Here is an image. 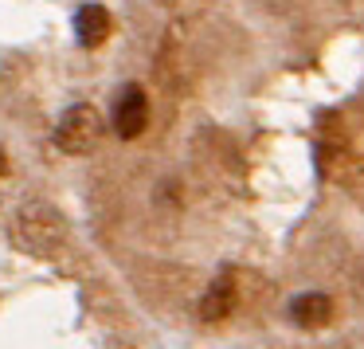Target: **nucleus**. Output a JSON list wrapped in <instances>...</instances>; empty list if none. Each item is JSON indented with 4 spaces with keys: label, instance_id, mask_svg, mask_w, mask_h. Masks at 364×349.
Segmentation results:
<instances>
[{
    "label": "nucleus",
    "instance_id": "nucleus-1",
    "mask_svg": "<svg viewBox=\"0 0 364 349\" xmlns=\"http://www.w3.org/2000/svg\"><path fill=\"white\" fill-rule=\"evenodd\" d=\"M63 236H67L63 216L51 204H43V200L24 204L16 212V220H12V239L32 255H51L55 247H63Z\"/></svg>",
    "mask_w": 364,
    "mask_h": 349
},
{
    "label": "nucleus",
    "instance_id": "nucleus-2",
    "mask_svg": "<svg viewBox=\"0 0 364 349\" xmlns=\"http://www.w3.org/2000/svg\"><path fill=\"white\" fill-rule=\"evenodd\" d=\"M106 134V122H102V110L90 103H75L63 110L55 126V145L63 153H95L98 142Z\"/></svg>",
    "mask_w": 364,
    "mask_h": 349
},
{
    "label": "nucleus",
    "instance_id": "nucleus-3",
    "mask_svg": "<svg viewBox=\"0 0 364 349\" xmlns=\"http://www.w3.org/2000/svg\"><path fill=\"white\" fill-rule=\"evenodd\" d=\"M110 122H114V134H118L122 142H134V137H141L145 126H149V95H145L137 83L122 87L118 98H114Z\"/></svg>",
    "mask_w": 364,
    "mask_h": 349
},
{
    "label": "nucleus",
    "instance_id": "nucleus-4",
    "mask_svg": "<svg viewBox=\"0 0 364 349\" xmlns=\"http://www.w3.org/2000/svg\"><path fill=\"white\" fill-rule=\"evenodd\" d=\"M110 28H114V20L102 4H82V9L75 12V40L87 51L102 48V43L110 40Z\"/></svg>",
    "mask_w": 364,
    "mask_h": 349
},
{
    "label": "nucleus",
    "instance_id": "nucleus-5",
    "mask_svg": "<svg viewBox=\"0 0 364 349\" xmlns=\"http://www.w3.org/2000/svg\"><path fill=\"white\" fill-rule=\"evenodd\" d=\"M231 302H235V283H231V275L223 271V275L212 278V286H208L204 298H200V322H223V318L231 314Z\"/></svg>",
    "mask_w": 364,
    "mask_h": 349
},
{
    "label": "nucleus",
    "instance_id": "nucleus-6",
    "mask_svg": "<svg viewBox=\"0 0 364 349\" xmlns=\"http://www.w3.org/2000/svg\"><path fill=\"white\" fill-rule=\"evenodd\" d=\"M329 298H325L321 291H306V294H298V298L290 302V318L301 325V330H317V325H325L329 322Z\"/></svg>",
    "mask_w": 364,
    "mask_h": 349
},
{
    "label": "nucleus",
    "instance_id": "nucleus-7",
    "mask_svg": "<svg viewBox=\"0 0 364 349\" xmlns=\"http://www.w3.org/2000/svg\"><path fill=\"white\" fill-rule=\"evenodd\" d=\"M4 169H9V157H4V150H0V177H4Z\"/></svg>",
    "mask_w": 364,
    "mask_h": 349
}]
</instances>
